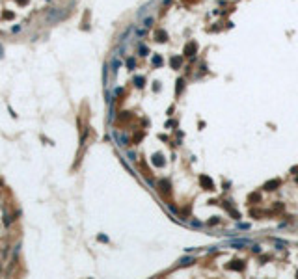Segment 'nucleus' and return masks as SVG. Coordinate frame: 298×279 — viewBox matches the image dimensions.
Here are the masks:
<instances>
[{
	"instance_id": "7ed1b4c3",
	"label": "nucleus",
	"mask_w": 298,
	"mask_h": 279,
	"mask_svg": "<svg viewBox=\"0 0 298 279\" xmlns=\"http://www.w3.org/2000/svg\"><path fill=\"white\" fill-rule=\"evenodd\" d=\"M0 56H2V47H0Z\"/></svg>"
},
{
	"instance_id": "f03ea898",
	"label": "nucleus",
	"mask_w": 298,
	"mask_h": 279,
	"mask_svg": "<svg viewBox=\"0 0 298 279\" xmlns=\"http://www.w3.org/2000/svg\"><path fill=\"white\" fill-rule=\"evenodd\" d=\"M11 32L15 34V32H20V26H11Z\"/></svg>"
},
{
	"instance_id": "f257e3e1",
	"label": "nucleus",
	"mask_w": 298,
	"mask_h": 279,
	"mask_svg": "<svg viewBox=\"0 0 298 279\" xmlns=\"http://www.w3.org/2000/svg\"><path fill=\"white\" fill-rule=\"evenodd\" d=\"M151 24H153V17H147V19L143 20V26H145V28H149Z\"/></svg>"
}]
</instances>
